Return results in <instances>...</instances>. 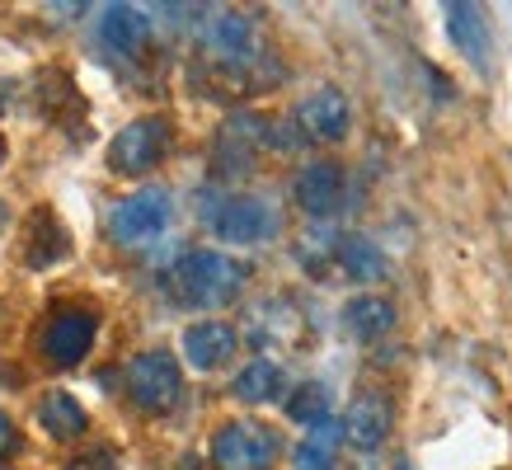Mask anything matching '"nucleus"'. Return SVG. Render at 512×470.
Masks as SVG:
<instances>
[{"instance_id":"nucleus-1","label":"nucleus","mask_w":512,"mask_h":470,"mask_svg":"<svg viewBox=\"0 0 512 470\" xmlns=\"http://www.w3.org/2000/svg\"><path fill=\"white\" fill-rule=\"evenodd\" d=\"M249 268L231 254L217 250H188L170 268V292L179 306H231L245 287Z\"/></svg>"},{"instance_id":"nucleus-2","label":"nucleus","mask_w":512,"mask_h":470,"mask_svg":"<svg viewBox=\"0 0 512 470\" xmlns=\"http://www.w3.org/2000/svg\"><path fill=\"white\" fill-rule=\"evenodd\" d=\"M207 57L231 71V76H249V80H264L268 76V47L264 33L249 15L240 10H221V15L207 19Z\"/></svg>"},{"instance_id":"nucleus-3","label":"nucleus","mask_w":512,"mask_h":470,"mask_svg":"<svg viewBox=\"0 0 512 470\" xmlns=\"http://www.w3.org/2000/svg\"><path fill=\"white\" fill-rule=\"evenodd\" d=\"M268 146H278V127L264 113H231L217 132V151H212V170L217 179H245Z\"/></svg>"},{"instance_id":"nucleus-4","label":"nucleus","mask_w":512,"mask_h":470,"mask_svg":"<svg viewBox=\"0 0 512 470\" xmlns=\"http://www.w3.org/2000/svg\"><path fill=\"white\" fill-rule=\"evenodd\" d=\"M202 217L212 226V235H221L226 245H264L282 231V212L264 198H249V193H226L217 203L202 207Z\"/></svg>"},{"instance_id":"nucleus-5","label":"nucleus","mask_w":512,"mask_h":470,"mask_svg":"<svg viewBox=\"0 0 512 470\" xmlns=\"http://www.w3.org/2000/svg\"><path fill=\"white\" fill-rule=\"evenodd\" d=\"M127 395L146 414H170L179 405L184 372H179L170 348H146V353H137V358L127 362Z\"/></svg>"},{"instance_id":"nucleus-6","label":"nucleus","mask_w":512,"mask_h":470,"mask_svg":"<svg viewBox=\"0 0 512 470\" xmlns=\"http://www.w3.org/2000/svg\"><path fill=\"white\" fill-rule=\"evenodd\" d=\"M174 141V127L170 118H160V113H146L137 123H127L118 137L109 141V170L123 174V179H141V174H151L165 160Z\"/></svg>"},{"instance_id":"nucleus-7","label":"nucleus","mask_w":512,"mask_h":470,"mask_svg":"<svg viewBox=\"0 0 512 470\" xmlns=\"http://www.w3.org/2000/svg\"><path fill=\"white\" fill-rule=\"evenodd\" d=\"M278 433L268 423L231 419L212 438V466L217 470H273L278 466Z\"/></svg>"},{"instance_id":"nucleus-8","label":"nucleus","mask_w":512,"mask_h":470,"mask_svg":"<svg viewBox=\"0 0 512 470\" xmlns=\"http://www.w3.org/2000/svg\"><path fill=\"white\" fill-rule=\"evenodd\" d=\"M94 334H99V311H90V306H57L47 315L38 344H43V358L52 367H80L90 358Z\"/></svg>"},{"instance_id":"nucleus-9","label":"nucleus","mask_w":512,"mask_h":470,"mask_svg":"<svg viewBox=\"0 0 512 470\" xmlns=\"http://www.w3.org/2000/svg\"><path fill=\"white\" fill-rule=\"evenodd\" d=\"M170 226V193L165 188H137L132 198L113 207L109 217V235L118 245H146Z\"/></svg>"},{"instance_id":"nucleus-10","label":"nucleus","mask_w":512,"mask_h":470,"mask_svg":"<svg viewBox=\"0 0 512 470\" xmlns=\"http://www.w3.org/2000/svg\"><path fill=\"white\" fill-rule=\"evenodd\" d=\"M348 127H353V104H348V94L334 90V85H320L311 90L301 104H296V132L306 141H334L348 137Z\"/></svg>"},{"instance_id":"nucleus-11","label":"nucleus","mask_w":512,"mask_h":470,"mask_svg":"<svg viewBox=\"0 0 512 470\" xmlns=\"http://www.w3.org/2000/svg\"><path fill=\"white\" fill-rule=\"evenodd\" d=\"M292 198L306 217H334L348 198V174L339 160H311L292 179Z\"/></svg>"},{"instance_id":"nucleus-12","label":"nucleus","mask_w":512,"mask_h":470,"mask_svg":"<svg viewBox=\"0 0 512 470\" xmlns=\"http://www.w3.org/2000/svg\"><path fill=\"white\" fill-rule=\"evenodd\" d=\"M99 38L118 62H137L151 52V15L141 5H109L99 19Z\"/></svg>"},{"instance_id":"nucleus-13","label":"nucleus","mask_w":512,"mask_h":470,"mask_svg":"<svg viewBox=\"0 0 512 470\" xmlns=\"http://www.w3.org/2000/svg\"><path fill=\"white\" fill-rule=\"evenodd\" d=\"M390 423H395V405L381 391L357 395L348 414H343V438L353 442L357 452H376L390 438Z\"/></svg>"},{"instance_id":"nucleus-14","label":"nucleus","mask_w":512,"mask_h":470,"mask_svg":"<svg viewBox=\"0 0 512 470\" xmlns=\"http://www.w3.org/2000/svg\"><path fill=\"white\" fill-rule=\"evenodd\" d=\"M235 348H240V334H235L226 320H198V325L184 329V362L193 372H217V367H226Z\"/></svg>"},{"instance_id":"nucleus-15","label":"nucleus","mask_w":512,"mask_h":470,"mask_svg":"<svg viewBox=\"0 0 512 470\" xmlns=\"http://www.w3.org/2000/svg\"><path fill=\"white\" fill-rule=\"evenodd\" d=\"M334 264H339L353 282H381V278H390L386 250H381L376 240H367V235H339V240H334Z\"/></svg>"},{"instance_id":"nucleus-16","label":"nucleus","mask_w":512,"mask_h":470,"mask_svg":"<svg viewBox=\"0 0 512 470\" xmlns=\"http://www.w3.org/2000/svg\"><path fill=\"white\" fill-rule=\"evenodd\" d=\"M447 33L480 71L489 66V19L480 5H447Z\"/></svg>"},{"instance_id":"nucleus-17","label":"nucleus","mask_w":512,"mask_h":470,"mask_svg":"<svg viewBox=\"0 0 512 470\" xmlns=\"http://www.w3.org/2000/svg\"><path fill=\"white\" fill-rule=\"evenodd\" d=\"M390 325H395V306L386 297H376V292H362V297L343 306V329L362 344H376L381 334H390Z\"/></svg>"},{"instance_id":"nucleus-18","label":"nucleus","mask_w":512,"mask_h":470,"mask_svg":"<svg viewBox=\"0 0 512 470\" xmlns=\"http://www.w3.org/2000/svg\"><path fill=\"white\" fill-rule=\"evenodd\" d=\"M38 423H43V433L47 438H57V442H76L80 433H85V409H80V400H71L66 391H52L38 400Z\"/></svg>"},{"instance_id":"nucleus-19","label":"nucleus","mask_w":512,"mask_h":470,"mask_svg":"<svg viewBox=\"0 0 512 470\" xmlns=\"http://www.w3.org/2000/svg\"><path fill=\"white\" fill-rule=\"evenodd\" d=\"M231 391H235V400H245V405H268V400L282 395V367L268 358H254L249 367L235 372Z\"/></svg>"},{"instance_id":"nucleus-20","label":"nucleus","mask_w":512,"mask_h":470,"mask_svg":"<svg viewBox=\"0 0 512 470\" xmlns=\"http://www.w3.org/2000/svg\"><path fill=\"white\" fill-rule=\"evenodd\" d=\"M66 254H71L66 231L47 217V212H38V217L29 221V250H24V264H29V268H47V264H57V259H66Z\"/></svg>"},{"instance_id":"nucleus-21","label":"nucleus","mask_w":512,"mask_h":470,"mask_svg":"<svg viewBox=\"0 0 512 470\" xmlns=\"http://www.w3.org/2000/svg\"><path fill=\"white\" fill-rule=\"evenodd\" d=\"M339 438H343V423H320V428H311V438L296 447V470H343L339 466Z\"/></svg>"},{"instance_id":"nucleus-22","label":"nucleus","mask_w":512,"mask_h":470,"mask_svg":"<svg viewBox=\"0 0 512 470\" xmlns=\"http://www.w3.org/2000/svg\"><path fill=\"white\" fill-rule=\"evenodd\" d=\"M329 409H334V395H329L325 381H306L287 395V419L301 423V428H320L329 423Z\"/></svg>"},{"instance_id":"nucleus-23","label":"nucleus","mask_w":512,"mask_h":470,"mask_svg":"<svg viewBox=\"0 0 512 470\" xmlns=\"http://www.w3.org/2000/svg\"><path fill=\"white\" fill-rule=\"evenodd\" d=\"M66 470H118V452H113V447H90V452H80Z\"/></svg>"},{"instance_id":"nucleus-24","label":"nucleus","mask_w":512,"mask_h":470,"mask_svg":"<svg viewBox=\"0 0 512 470\" xmlns=\"http://www.w3.org/2000/svg\"><path fill=\"white\" fill-rule=\"evenodd\" d=\"M19 447V433H15V423L5 419V414H0V461H5V456L15 452Z\"/></svg>"},{"instance_id":"nucleus-25","label":"nucleus","mask_w":512,"mask_h":470,"mask_svg":"<svg viewBox=\"0 0 512 470\" xmlns=\"http://www.w3.org/2000/svg\"><path fill=\"white\" fill-rule=\"evenodd\" d=\"M179 470H202V456H184V461H179Z\"/></svg>"},{"instance_id":"nucleus-26","label":"nucleus","mask_w":512,"mask_h":470,"mask_svg":"<svg viewBox=\"0 0 512 470\" xmlns=\"http://www.w3.org/2000/svg\"><path fill=\"white\" fill-rule=\"evenodd\" d=\"M5 221H10V212H5V203H0V235H5Z\"/></svg>"},{"instance_id":"nucleus-27","label":"nucleus","mask_w":512,"mask_h":470,"mask_svg":"<svg viewBox=\"0 0 512 470\" xmlns=\"http://www.w3.org/2000/svg\"><path fill=\"white\" fill-rule=\"evenodd\" d=\"M5 156H10V146H5V137H0V165H5Z\"/></svg>"},{"instance_id":"nucleus-28","label":"nucleus","mask_w":512,"mask_h":470,"mask_svg":"<svg viewBox=\"0 0 512 470\" xmlns=\"http://www.w3.org/2000/svg\"><path fill=\"white\" fill-rule=\"evenodd\" d=\"M0 470H15V466H5V461H0Z\"/></svg>"},{"instance_id":"nucleus-29","label":"nucleus","mask_w":512,"mask_h":470,"mask_svg":"<svg viewBox=\"0 0 512 470\" xmlns=\"http://www.w3.org/2000/svg\"><path fill=\"white\" fill-rule=\"evenodd\" d=\"M400 470H409V466H400Z\"/></svg>"}]
</instances>
